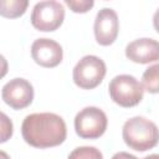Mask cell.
<instances>
[{"label": "cell", "instance_id": "cell-1", "mask_svg": "<svg viewBox=\"0 0 159 159\" xmlns=\"http://www.w3.org/2000/svg\"><path fill=\"white\" fill-rule=\"evenodd\" d=\"M24 140L31 147L45 149L62 144L67 137L66 123L55 113H32L25 117L21 125Z\"/></svg>", "mask_w": 159, "mask_h": 159}, {"label": "cell", "instance_id": "cell-7", "mask_svg": "<svg viewBox=\"0 0 159 159\" xmlns=\"http://www.w3.org/2000/svg\"><path fill=\"white\" fill-rule=\"evenodd\" d=\"M1 97L12 109H24L32 103L34 87L25 78H14L4 84Z\"/></svg>", "mask_w": 159, "mask_h": 159}, {"label": "cell", "instance_id": "cell-11", "mask_svg": "<svg viewBox=\"0 0 159 159\" xmlns=\"http://www.w3.org/2000/svg\"><path fill=\"white\" fill-rule=\"evenodd\" d=\"M27 0H0V16L6 19H16L26 12Z\"/></svg>", "mask_w": 159, "mask_h": 159}, {"label": "cell", "instance_id": "cell-15", "mask_svg": "<svg viewBox=\"0 0 159 159\" xmlns=\"http://www.w3.org/2000/svg\"><path fill=\"white\" fill-rule=\"evenodd\" d=\"M65 2H66V5L73 12H77V14H84L89 9H92L93 5H94V2L92 0H80V1L78 0L77 1H75V0H66Z\"/></svg>", "mask_w": 159, "mask_h": 159}, {"label": "cell", "instance_id": "cell-13", "mask_svg": "<svg viewBox=\"0 0 159 159\" xmlns=\"http://www.w3.org/2000/svg\"><path fill=\"white\" fill-rule=\"evenodd\" d=\"M67 159H103L102 153L96 147H78L73 149Z\"/></svg>", "mask_w": 159, "mask_h": 159}, {"label": "cell", "instance_id": "cell-4", "mask_svg": "<svg viewBox=\"0 0 159 159\" xmlns=\"http://www.w3.org/2000/svg\"><path fill=\"white\" fill-rule=\"evenodd\" d=\"M107 67L102 58L94 55L82 57L73 68V82L82 89H93L99 86L106 76Z\"/></svg>", "mask_w": 159, "mask_h": 159}, {"label": "cell", "instance_id": "cell-19", "mask_svg": "<svg viewBox=\"0 0 159 159\" xmlns=\"http://www.w3.org/2000/svg\"><path fill=\"white\" fill-rule=\"evenodd\" d=\"M143 159H158V155L157 154H150V155H148V157H145Z\"/></svg>", "mask_w": 159, "mask_h": 159}, {"label": "cell", "instance_id": "cell-16", "mask_svg": "<svg viewBox=\"0 0 159 159\" xmlns=\"http://www.w3.org/2000/svg\"><path fill=\"white\" fill-rule=\"evenodd\" d=\"M7 71H9V63H7L6 58L0 53V80L6 76Z\"/></svg>", "mask_w": 159, "mask_h": 159}, {"label": "cell", "instance_id": "cell-2", "mask_svg": "<svg viewBox=\"0 0 159 159\" xmlns=\"http://www.w3.org/2000/svg\"><path fill=\"white\" fill-rule=\"evenodd\" d=\"M122 137L130 149L145 152L158 144V128L154 122L138 116L123 124Z\"/></svg>", "mask_w": 159, "mask_h": 159}, {"label": "cell", "instance_id": "cell-3", "mask_svg": "<svg viewBox=\"0 0 159 159\" xmlns=\"http://www.w3.org/2000/svg\"><path fill=\"white\" fill-rule=\"evenodd\" d=\"M108 92L111 99L124 108H130L139 104L144 94L142 83L130 75L116 76L109 82Z\"/></svg>", "mask_w": 159, "mask_h": 159}, {"label": "cell", "instance_id": "cell-18", "mask_svg": "<svg viewBox=\"0 0 159 159\" xmlns=\"http://www.w3.org/2000/svg\"><path fill=\"white\" fill-rule=\"evenodd\" d=\"M0 159H11V158L9 157V154H7V153H5V152L0 150Z\"/></svg>", "mask_w": 159, "mask_h": 159}, {"label": "cell", "instance_id": "cell-6", "mask_svg": "<svg viewBox=\"0 0 159 159\" xmlns=\"http://www.w3.org/2000/svg\"><path fill=\"white\" fill-rule=\"evenodd\" d=\"M65 20V7L55 0L36 2L31 12L32 26L42 32L57 30Z\"/></svg>", "mask_w": 159, "mask_h": 159}, {"label": "cell", "instance_id": "cell-9", "mask_svg": "<svg viewBox=\"0 0 159 159\" xmlns=\"http://www.w3.org/2000/svg\"><path fill=\"white\" fill-rule=\"evenodd\" d=\"M32 60L46 68L58 66L63 58V50L58 42L52 39H37L31 45Z\"/></svg>", "mask_w": 159, "mask_h": 159}, {"label": "cell", "instance_id": "cell-14", "mask_svg": "<svg viewBox=\"0 0 159 159\" xmlns=\"http://www.w3.org/2000/svg\"><path fill=\"white\" fill-rule=\"evenodd\" d=\"M14 133V124L12 120L0 111V143L7 142Z\"/></svg>", "mask_w": 159, "mask_h": 159}, {"label": "cell", "instance_id": "cell-10", "mask_svg": "<svg viewBox=\"0 0 159 159\" xmlns=\"http://www.w3.org/2000/svg\"><path fill=\"white\" fill-rule=\"evenodd\" d=\"M125 57L135 63L157 62L159 58V43L154 39H137L125 47Z\"/></svg>", "mask_w": 159, "mask_h": 159}, {"label": "cell", "instance_id": "cell-17", "mask_svg": "<svg viewBox=\"0 0 159 159\" xmlns=\"http://www.w3.org/2000/svg\"><path fill=\"white\" fill-rule=\"evenodd\" d=\"M112 159H138V158L127 152H118L112 157Z\"/></svg>", "mask_w": 159, "mask_h": 159}, {"label": "cell", "instance_id": "cell-8", "mask_svg": "<svg viewBox=\"0 0 159 159\" xmlns=\"http://www.w3.org/2000/svg\"><path fill=\"white\" fill-rule=\"evenodd\" d=\"M94 37L96 41L101 46H109L112 45L119 31V20L117 12L111 7L101 9L94 20Z\"/></svg>", "mask_w": 159, "mask_h": 159}, {"label": "cell", "instance_id": "cell-12", "mask_svg": "<svg viewBox=\"0 0 159 159\" xmlns=\"http://www.w3.org/2000/svg\"><path fill=\"white\" fill-rule=\"evenodd\" d=\"M158 70L159 66L155 63L150 67H148L142 77V87L143 89L148 91L149 93H158L159 89V80H158Z\"/></svg>", "mask_w": 159, "mask_h": 159}, {"label": "cell", "instance_id": "cell-5", "mask_svg": "<svg viewBox=\"0 0 159 159\" xmlns=\"http://www.w3.org/2000/svg\"><path fill=\"white\" fill-rule=\"evenodd\" d=\"M106 113L97 107H86L75 117V130L82 139H97L107 129Z\"/></svg>", "mask_w": 159, "mask_h": 159}]
</instances>
